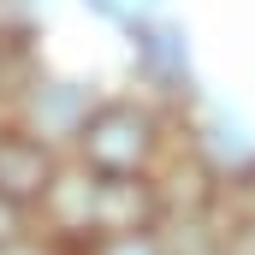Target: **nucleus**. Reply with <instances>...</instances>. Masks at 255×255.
Listing matches in <instances>:
<instances>
[{"mask_svg":"<svg viewBox=\"0 0 255 255\" xmlns=\"http://www.w3.org/2000/svg\"><path fill=\"white\" fill-rule=\"evenodd\" d=\"M172 154V119L130 89H107L71 142V160L95 178H154V166Z\"/></svg>","mask_w":255,"mask_h":255,"instance_id":"1","label":"nucleus"},{"mask_svg":"<svg viewBox=\"0 0 255 255\" xmlns=\"http://www.w3.org/2000/svg\"><path fill=\"white\" fill-rule=\"evenodd\" d=\"M125 42H130L125 89L136 95V101L160 107L166 119H178L196 95H202V83H196V54H190V30H184L178 18H154V24L130 30Z\"/></svg>","mask_w":255,"mask_h":255,"instance_id":"2","label":"nucleus"},{"mask_svg":"<svg viewBox=\"0 0 255 255\" xmlns=\"http://www.w3.org/2000/svg\"><path fill=\"white\" fill-rule=\"evenodd\" d=\"M107 89L95 83V77H83V71H65V65H42L18 95H12V130H24V136H36L42 148H54V154H71V142H77V130L89 119V107L101 101Z\"/></svg>","mask_w":255,"mask_h":255,"instance_id":"3","label":"nucleus"},{"mask_svg":"<svg viewBox=\"0 0 255 255\" xmlns=\"http://www.w3.org/2000/svg\"><path fill=\"white\" fill-rule=\"evenodd\" d=\"M172 142L190 154L220 190H232V184L255 166V130H250V119H244L232 101H214V95H196L190 107L172 119Z\"/></svg>","mask_w":255,"mask_h":255,"instance_id":"4","label":"nucleus"},{"mask_svg":"<svg viewBox=\"0 0 255 255\" xmlns=\"http://www.w3.org/2000/svg\"><path fill=\"white\" fill-rule=\"evenodd\" d=\"M95 172H83L71 154H65L60 166H54V178H48V190H42V202H36V232L48 238V244H60L65 255L83 250L89 238H95Z\"/></svg>","mask_w":255,"mask_h":255,"instance_id":"5","label":"nucleus"},{"mask_svg":"<svg viewBox=\"0 0 255 255\" xmlns=\"http://www.w3.org/2000/svg\"><path fill=\"white\" fill-rule=\"evenodd\" d=\"M65 154L54 148H42L36 136H24V130H0V202H12V208H24V214H36V202L48 190V178H54V166H60Z\"/></svg>","mask_w":255,"mask_h":255,"instance_id":"6","label":"nucleus"},{"mask_svg":"<svg viewBox=\"0 0 255 255\" xmlns=\"http://www.w3.org/2000/svg\"><path fill=\"white\" fill-rule=\"evenodd\" d=\"M95 232H160L154 178H101L95 184Z\"/></svg>","mask_w":255,"mask_h":255,"instance_id":"7","label":"nucleus"},{"mask_svg":"<svg viewBox=\"0 0 255 255\" xmlns=\"http://www.w3.org/2000/svg\"><path fill=\"white\" fill-rule=\"evenodd\" d=\"M101 24H113V30H142V24H154V18H166V0H83Z\"/></svg>","mask_w":255,"mask_h":255,"instance_id":"8","label":"nucleus"},{"mask_svg":"<svg viewBox=\"0 0 255 255\" xmlns=\"http://www.w3.org/2000/svg\"><path fill=\"white\" fill-rule=\"evenodd\" d=\"M71 255H166V244H160V232H95Z\"/></svg>","mask_w":255,"mask_h":255,"instance_id":"9","label":"nucleus"},{"mask_svg":"<svg viewBox=\"0 0 255 255\" xmlns=\"http://www.w3.org/2000/svg\"><path fill=\"white\" fill-rule=\"evenodd\" d=\"M220 255H255V220L220 208Z\"/></svg>","mask_w":255,"mask_h":255,"instance_id":"10","label":"nucleus"},{"mask_svg":"<svg viewBox=\"0 0 255 255\" xmlns=\"http://www.w3.org/2000/svg\"><path fill=\"white\" fill-rule=\"evenodd\" d=\"M36 232V220L24 214V208H12V202H0V250H12L18 238H30Z\"/></svg>","mask_w":255,"mask_h":255,"instance_id":"11","label":"nucleus"},{"mask_svg":"<svg viewBox=\"0 0 255 255\" xmlns=\"http://www.w3.org/2000/svg\"><path fill=\"white\" fill-rule=\"evenodd\" d=\"M220 208H226V214H244V220H255V166H250V172H244V178H238L226 196H220Z\"/></svg>","mask_w":255,"mask_h":255,"instance_id":"12","label":"nucleus"},{"mask_svg":"<svg viewBox=\"0 0 255 255\" xmlns=\"http://www.w3.org/2000/svg\"><path fill=\"white\" fill-rule=\"evenodd\" d=\"M0 255H65V250H60V244H48L42 232H30V238H18L12 250H0Z\"/></svg>","mask_w":255,"mask_h":255,"instance_id":"13","label":"nucleus"}]
</instances>
